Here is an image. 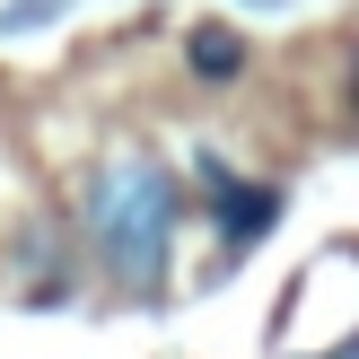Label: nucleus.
<instances>
[{"label": "nucleus", "mask_w": 359, "mask_h": 359, "mask_svg": "<svg viewBox=\"0 0 359 359\" xmlns=\"http://www.w3.org/2000/svg\"><path fill=\"white\" fill-rule=\"evenodd\" d=\"M175 219H184V184H175L158 158H105V167H88V184H79L88 255H97L105 280H123L132 298H149L158 280H167Z\"/></svg>", "instance_id": "nucleus-1"}, {"label": "nucleus", "mask_w": 359, "mask_h": 359, "mask_svg": "<svg viewBox=\"0 0 359 359\" xmlns=\"http://www.w3.org/2000/svg\"><path fill=\"white\" fill-rule=\"evenodd\" d=\"M193 167H202V193H210V210H219V245L228 255H255L263 237H272V219H280V193L272 184H245L237 167H228V158H193Z\"/></svg>", "instance_id": "nucleus-2"}, {"label": "nucleus", "mask_w": 359, "mask_h": 359, "mask_svg": "<svg viewBox=\"0 0 359 359\" xmlns=\"http://www.w3.org/2000/svg\"><path fill=\"white\" fill-rule=\"evenodd\" d=\"M18 263H27V307H62L70 298V263H62V237L53 228H27L18 237Z\"/></svg>", "instance_id": "nucleus-3"}, {"label": "nucleus", "mask_w": 359, "mask_h": 359, "mask_svg": "<svg viewBox=\"0 0 359 359\" xmlns=\"http://www.w3.org/2000/svg\"><path fill=\"white\" fill-rule=\"evenodd\" d=\"M184 62H193V79H237L245 70V27H193Z\"/></svg>", "instance_id": "nucleus-4"}, {"label": "nucleus", "mask_w": 359, "mask_h": 359, "mask_svg": "<svg viewBox=\"0 0 359 359\" xmlns=\"http://www.w3.org/2000/svg\"><path fill=\"white\" fill-rule=\"evenodd\" d=\"M62 9H70V0H9V9H0V35H35V27H53Z\"/></svg>", "instance_id": "nucleus-5"}, {"label": "nucleus", "mask_w": 359, "mask_h": 359, "mask_svg": "<svg viewBox=\"0 0 359 359\" xmlns=\"http://www.w3.org/2000/svg\"><path fill=\"white\" fill-rule=\"evenodd\" d=\"M316 359H359V333H342V342H333V351H316Z\"/></svg>", "instance_id": "nucleus-6"}, {"label": "nucleus", "mask_w": 359, "mask_h": 359, "mask_svg": "<svg viewBox=\"0 0 359 359\" xmlns=\"http://www.w3.org/2000/svg\"><path fill=\"white\" fill-rule=\"evenodd\" d=\"M351 123H359V53H351Z\"/></svg>", "instance_id": "nucleus-7"}, {"label": "nucleus", "mask_w": 359, "mask_h": 359, "mask_svg": "<svg viewBox=\"0 0 359 359\" xmlns=\"http://www.w3.org/2000/svg\"><path fill=\"white\" fill-rule=\"evenodd\" d=\"M245 9H290V0H245Z\"/></svg>", "instance_id": "nucleus-8"}]
</instances>
